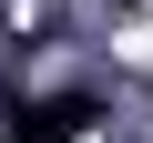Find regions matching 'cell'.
<instances>
[{
    "label": "cell",
    "instance_id": "6da1fadb",
    "mask_svg": "<svg viewBox=\"0 0 153 143\" xmlns=\"http://www.w3.org/2000/svg\"><path fill=\"white\" fill-rule=\"evenodd\" d=\"M92 133V102L82 92H51V102H21L10 112V143H82Z\"/></svg>",
    "mask_w": 153,
    "mask_h": 143
}]
</instances>
